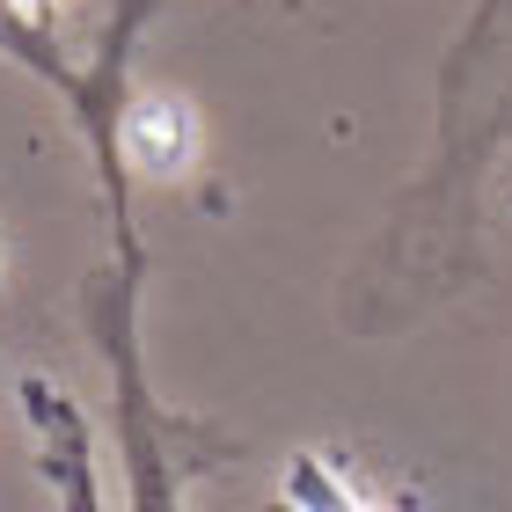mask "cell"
Here are the masks:
<instances>
[{"mask_svg": "<svg viewBox=\"0 0 512 512\" xmlns=\"http://www.w3.org/2000/svg\"><path fill=\"white\" fill-rule=\"evenodd\" d=\"M286 491H293V512H381L374 498H359L330 461H293Z\"/></svg>", "mask_w": 512, "mask_h": 512, "instance_id": "obj_2", "label": "cell"}, {"mask_svg": "<svg viewBox=\"0 0 512 512\" xmlns=\"http://www.w3.org/2000/svg\"><path fill=\"white\" fill-rule=\"evenodd\" d=\"M191 147H198V125H191V110H183V103L147 96V103L125 110V154L147 176H176L183 161H191Z\"/></svg>", "mask_w": 512, "mask_h": 512, "instance_id": "obj_1", "label": "cell"}, {"mask_svg": "<svg viewBox=\"0 0 512 512\" xmlns=\"http://www.w3.org/2000/svg\"><path fill=\"white\" fill-rule=\"evenodd\" d=\"M74 512H96V498H88V476H81V461H74Z\"/></svg>", "mask_w": 512, "mask_h": 512, "instance_id": "obj_3", "label": "cell"}]
</instances>
